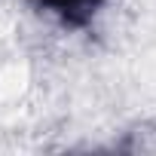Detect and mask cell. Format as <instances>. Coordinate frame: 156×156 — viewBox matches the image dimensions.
Listing matches in <instances>:
<instances>
[{"label":"cell","instance_id":"obj_1","mask_svg":"<svg viewBox=\"0 0 156 156\" xmlns=\"http://www.w3.org/2000/svg\"><path fill=\"white\" fill-rule=\"evenodd\" d=\"M31 3L55 16L64 28H86L95 19V12L104 6V0H31Z\"/></svg>","mask_w":156,"mask_h":156}]
</instances>
